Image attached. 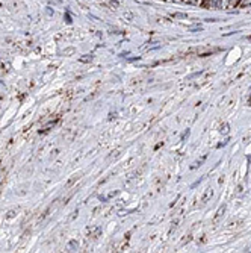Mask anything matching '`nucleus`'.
Returning a JSON list of instances; mask_svg holds the SVG:
<instances>
[{"mask_svg": "<svg viewBox=\"0 0 251 253\" xmlns=\"http://www.w3.org/2000/svg\"><path fill=\"white\" fill-rule=\"evenodd\" d=\"M124 17H127L129 20H133V14H132L130 11H126V12H124Z\"/></svg>", "mask_w": 251, "mask_h": 253, "instance_id": "nucleus-11", "label": "nucleus"}, {"mask_svg": "<svg viewBox=\"0 0 251 253\" xmlns=\"http://www.w3.org/2000/svg\"><path fill=\"white\" fill-rule=\"evenodd\" d=\"M219 131L222 132V133H227V132H228V124H227V123H224V124L221 126V129H219Z\"/></svg>", "mask_w": 251, "mask_h": 253, "instance_id": "nucleus-10", "label": "nucleus"}, {"mask_svg": "<svg viewBox=\"0 0 251 253\" xmlns=\"http://www.w3.org/2000/svg\"><path fill=\"white\" fill-rule=\"evenodd\" d=\"M80 62H91L92 61V55H85L83 58H79Z\"/></svg>", "mask_w": 251, "mask_h": 253, "instance_id": "nucleus-7", "label": "nucleus"}, {"mask_svg": "<svg viewBox=\"0 0 251 253\" xmlns=\"http://www.w3.org/2000/svg\"><path fill=\"white\" fill-rule=\"evenodd\" d=\"M65 21H67V23H71V17H70L68 14L65 15Z\"/></svg>", "mask_w": 251, "mask_h": 253, "instance_id": "nucleus-15", "label": "nucleus"}, {"mask_svg": "<svg viewBox=\"0 0 251 253\" xmlns=\"http://www.w3.org/2000/svg\"><path fill=\"white\" fill-rule=\"evenodd\" d=\"M107 5H109V8H112V9L120 8V2H118V0H111Z\"/></svg>", "mask_w": 251, "mask_h": 253, "instance_id": "nucleus-6", "label": "nucleus"}, {"mask_svg": "<svg viewBox=\"0 0 251 253\" xmlns=\"http://www.w3.org/2000/svg\"><path fill=\"white\" fill-rule=\"evenodd\" d=\"M80 176H82V173H79V175H74V176H71V179H70L68 182L65 183V188H70V186H71V185H73V183H76V182H77L79 179H80Z\"/></svg>", "mask_w": 251, "mask_h": 253, "instance_id": "nucleus-3", "label": "nucleus"}, {"mask_svg": "<svg viewBox=\"0 0 251 253\" xmlns=\"http://www.w3.org/2000/svg\"><path fill=\"white\" fill-rule=\"evenodd\" d=\"M201 5L206 9H222L225 8V0H203Z\"/></svg>", "mask_w": 251, "mask_h": 253, "instance_id": "nucleus-1", "label": "nucleus"}, {"mask_svg": "<svg viewBox=\"0 0 251 253\" xmlns=\"http://www.w3.org/2000/svg\"><path fill=\"white\" fill-rule=\"evenodd\" d=\"M14 215H15V211H9V212H8V218L14 217Z\"/></svg>", "mask_w": 251, "mask_h": 253, "instance_id": "nucleus-14", "label": "nucleus"}, {"mask_svg": "<svg viewBox=\"0 0 251 253\" xmlns=\"http://www.w3.org/2000/svg\"><path fill=\"white\" fill-rule=\"evenodd\" d=\"M171 2H183V0H171Z\"/></svg>", "mask_w": 251, "mask_h": 253, "instance_id": "nucleus-16", "label": "nucleus"}, {"mask_svg": "<svg viewBox=\"0 0 251 253\" xmlns=\"http://www.w3.org/2000/svg\"><path fill=\"white\" fill-rule=\"evenodd\" d=\"M70 247H71V249L77 247V243H76V241H71V243H70Z\"/></svg>", "mask_w": 251, "mask_h": 253, "instance_id": "nucleus-13", "label": "nucleus"}, {"mask_svg": "<svg viewBox=\"0 0 251 253\" xmlns=\"http://www.w3.org/2000/svg\"><path fill=\"white\" fill-rule=\"evenodd\" d=\"M248 105H250V106H251V99H250V100H248Z\"/></svg>", "mask_w": 251, "mask_h": 253, "instance_id": "nucleus-17", "label": "nucleus"}, {"mask_svg": "<svg viewBox=\"0 0 251 253\" xmlns=\"http://www.w3.org/2000/svg\"><path fill=\"white\" fill-rule=\"evenodd\" d=\"M171 17L173 18H180V20H186V18H188V14H183V12H174Z\"/></svg>", "mask_w": 251, "mask_h": 253, "instance_id": "nucleus-4", "label": "nucleus"}, {"mask_svg": "<svg viewBox=\"0 0 251 253\" xmlns=\"http://www.w3.org/2000/svg\"><path fill=\"white\" fill-rule=\"evenodd\" d=\"M204 159H206V155H204V156L201 158V159H200V161H197V162H195V164H194V165H192V168H197V167H201V164H203V162H204Z\"/></svg>", "mask_w": 251, "mask_h": 253, "instance_id": "nucleus-8", "label": "nucleus"}, {"mask_svg": "<svg viewBox=\"0 0 251 253\" xmlns=\"http://www.w3.org/2000/svg\"><path fill=\"white\" fill-rule=\"evenodd\" d=\"M212 194H213V191H212L210 188H207V190H206V192H204V196H203V202H207L209 197H212Z\"/></svg>", "mask_w": 251, "mask_h": 253, "instance_id": "nucleus-5", "label": "nucleus"}, {"mask_svg": "<svg viewBox=\"0 0 251 253\" xmlns=\"http://www.w3.org/2000/svg\"><path fill=\"white\" fill-rule=\"evenodd\" d=\"M195 30H203V27L201 26H192L191 27V32H195Z\"/></svg>", "mask_w": 251, "mask_h": 253, "instance_id": "nucleus-12", "label": "nucleus"}, {"mask_svg": "<svg viewBox=\"0 0 251 253\" xmlns=\"http://www.w3.org/2000/svg\"><path fill=\"white\" fill-rule=\"evenodd\" d=\"M224 212H225V205H222V206H221V208L218 209L215 218H213V224H218V223H219V220H221V217L224 215Z\"/></svg>", "mask_w": 251, "mask_h": 253, "instance_id": "nucleus-2", "label": "nucleus"}, {"mask_svg": "<svg viewBox=\"0 0 251 253\" xmlns=\"http://www.w3.org/2000/svg\"><path fill=\"white\" fill-rule=\"evenodd\" d=\"M239 5L241 6H251V0H241Z\"/></svg>", "mask_w": 251, "mask_h": 253, "instance_id": "nucleus-9", "label": "nucleus"}]
</instances>
